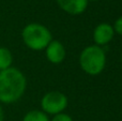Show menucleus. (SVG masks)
<instances>
[{"label":"nucleus","instance_id":"14","mask_svg":"<svg viewBox=\"0 0 122 121\" xmlns=\"http://www.w3.org/2000/svg\"><path fill=\"white\" fill-rule=\"evenodd\" d=\"M121 63H122V56H121Z\"/></svg>","mask_w":122,"mask_h":121},{"label":"nucleus","instance_id":"6","mask_svg":"<svg viewBox=\"0 0 122 121\" xmlns=\"http://www.w3.org/2000/svg\"><path fill=\"white\" fill-rule=\"evenodd\" d=\"M44 50L47 60L54 64H59L63 62L66 56L64 45L58 40H53Z\"/></svg>","mask_w":122,"mask_h":121},{"label":"nucleus","instance_id":"10","mask_svg":"<svg viewBox=\"0 0 122 121\" xmlns=\"http://www.w3.org/2000/svg\"><path fill=\"white\" fill-rule=\"evenodd\" d=\"M51 121H73V118L65 113H60L54 116Z\"/></svg>","mask_w":122,"mask_h":121},{"label":"nucleus","instance_id":"8","mask_svg":"<svg viewBox=\"0 0 122 121\" xmlns=\"http://www.w3.org/2000/svg\"><path fill=\"white\" fill-rule=\"evenodd\" d=\"M13 63V55L6 47H0V71L11 68Z\"/></svg>","mask_w":122,"mask_h":121},{"label":"nucleus","instance_id":"13","mask_svg":"<svg viewBox=\"0 0 122 121\" xmlns=\"http://www.w3.org/2000/svg\"><path fill=\"white\" fill-rule=\"evenodd\" d=\"M88 1H99V0H88Z\"/></svg>","mask_w":122,"mask_h":121},{"label":"nucleus","instance_id":"5","mask_svg":"<svg viewBox=\"0 0 122 121\" xmlns=\"http://www.w3.org/2000/svg\"><path fill=\"white\" fill-rule=\"evenodd\" d=\"M114 36L115 31L112 25L108 23L99 24L93 30V42H94V45H97L100 47H103L110 43Z\"/></svg>","mask_w":122,"mask_h":121},{"label":"nucleus","instance_id":"11","mask_svg":"<svg viewBox=\"0 0 122 121\" xmlns=\"http://www.w3.org/2000/svg\"><path fill=\"white\" fill-rule=\"evenodd\" d=\"M112 28H114L115 33L122 36V16L118 17V18L115 20L114 25H112Z\"/></svg>","mask_w":122,"mask_h":121},{"label":"nucleus","instance_id":"2","mask_svg":"<svg viewBox=\"0 0 122 121\" xmlns=\"http://www.w3.org/2000/svg\"><path fill=\"white\" fill-rule=\"evenodd\" d=\"M79 66L86 74L95 76L101 74L106 66V51L97 45L85 47L79 55Z\"/></svg>","mask_w":122,"mask_h":121},{"label":"nucleus","instance_id":"4","mask_svg":"<svg viewBox=\"0 0 122 121\" xmlns=\"http://www.w3.org/2000/svg\"><path fill=\"white\" fill-rule=\"evenodd\" d=\"M69 100L66 96L60 91H49L41 99V108L46 115H57L64 113L67 107Z\"/></svg>","mask_w":122,"mask_h":121},{"label":"nucleus","instance_id":"3","mask_svg":"<svg viewBox=\"0 0 122 121\" xmlns=\"http://www.w3.org/2000/svg\"><path fill=\"white\" fill-rule=\"evenodd\" d=\"M21 39L28 48L34 51H40L44 50L53 41V35L46 26L39 23H30L24 27Z\"/></svg>","mask_w":122,"mask_h":121},{"label":"nucleus","instance_id":"9","mask_svg":"<svg viewBox=\"0 0 122 121\" xmlns=\"http://www.w3.org/2000/svg\"><path fill=\"white\" fill-rule=\"evenodd\" d=\"M23 121H51V119L48 118V115L44 113L42 111H30L24 116Z\"/></svg>","mask_w":122,"mask_h":121},{"label":"nucleus","instance_id":"7","mask_svg":"<svg viewBox=\"0 0 122 121\" xmlns=\"http://www.w3.org/2000/svg\"><path fill=\"white\" fill-rule=\"evenodd\" d=\"M62 11L70 15H80L87 10L88 0H56Z\"/></svg>","mask_w":122,"mask_h":121},{"label":"nucleus","instance_id":"12","mask_svg":"<svg viewBox=\"0 0 122 121\" xmlns=\"http://www.w3.org/2000/svg\"><path fill=\"white\" fill-rule=\"evenodd\" d=\"M0 121H4V113H3V109H2L1 105H0Z\"/></svg>","mask_w":122,"mask_h":121},{"label":"nucleus","instance_id":"1","mask_svg":"<svg viewBox=\"0 0 122 121\" xmlns=\"http://www.w3.org/2000/svg\"><path fill=\"white\" fill-rule=\"evenodd\" d=\"M27 88V79L17 68L0 71V103L13 104L20 100Z\"/></svg>","mask_w":122,"mask_h":121}]
</instances>
